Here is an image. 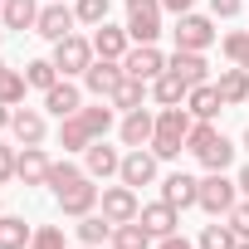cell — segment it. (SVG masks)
Returning a JSON list of instances; mask_svg holds the SVG:
<instances>
[{"label": "cell", "instance_id": "obj_1", "mask_svg": "<svg viewBox=\"0 0 249 249\" xmlns=\"http://www.w3.org/2000/svg\"><path fill=\"white\" fill-rule=\"evenodd\" d=\"M191 127H196V117L186 112V103L181 107H161L157 112V137H152L157 161H176L181 147H186V137H191Z\"/></svg>", "mask_w": 249, "mask_h": 249}, {"label": "cell", "instance_id": "obj_2", "mask_svg": "<svg viewBox=\"0 0 249 249\" xmlns=\"http://www.w3.org/2000/svg\"><path fill=\"white\" fill-rule=\"evenodd\" d=\"M186 152H191L205 171H225V166L234 161V147H230V137L215 127V122H196L191 137H186Z\"/></svg>", "mask_w": 249, "mask_h": 249}, {"label": "cell", "instance_id": "obj_3", "mask_svg": "<svg viewBox=\"0 0 249 249\" xmlns=\"http://www.w3.org/2000/svg\"><path fill=\"white\" fill-rule=\"evenodd\" d=\"M93 59H98V54H93V39H83V35H69V39L54 44V69H59L64 78H83Z\"/></svg>", "mask_w": 249, "mask_h": 249}, {"label": "cell", "instance_id": "obj_4", "mask_svg": "<svg viewBox=\"0 0 249 249\" xmlns=\"http://www.w3.org/2000/svg\"><path fill=\"white\" fill-rule=\"evenodd\" d=\"M127 35L137 44H157V35H161V0H127Z\"/></svg>", "mask_w": 249, "mask_h": 249}, {"label": "cell", "instance_id": "obj_5", "mask_svg": "<svg viewBox=\"0 0 249 249\" xmlns=\"http://www.w3.org/2000/svg\"><path fill=\"white\" fill-rule=\"evenodd\" d=\"M176 49H196V54H205L210 44H215V25H210V15H196V10H186V15H176Z\"/></svg>", "mask_w": 249, "mask_h": 249}, {"label": "cell", "instance_id": "obj_6", "mask_svg": "<svg viewBox=\"0 0 249 249\" xmlns=\"http://www.w3.org/2000/svg\"><path fill=\"white\" fill-rule=\"evenodd\" d=\"M234 191H239V181H230L225 171H210L200 181V210L205 215H230L234 210Z\"/></svg>", "mask_w": 249, "mask_h": 249}, {"label": "cell", "instance_id": "obj_7", "mask_svg": "<svg viewBox=\"0 0 249 249\" xmlns=\"http://www.w3.org/2000/svg\"><path fill=\"white\" fill-rule=\"evenodd\" d=\"M73 25H78L73 5H64V0H49V5L39 10V20H35V35H44L49 44H59V39L73 35Z\"/></svg>", "mask_w": 249, "mask_h": 249}, {"label": "cell", "instance_id": "obj_8", "mask_svg": "<svg viewBox=\"0 0 249 249\" xmlns=\"http://www.w3.org/2000/svg\"><path fill=\"white\" fill-rule=\"evenodd\" d=\"M98 196H103V191L93 186V176H78V181H73V186H64L54 200H59V210H64V215L83 220V215H93V210H98Z\"/></svg>", "mask_w": 249, "mask_h": 249}, {"label": "cell", "instance_id": "obj_9", "mask_svg": "<svg viewBox=\"0 0 249 249\" xmlns=\"http://www.w3.org/2000/svg\"><path fill=\"white\" fill-rule=\"evenodd\" d=\"M98 210H103L112 225H127V220H137V215H142V205H137V191H132V186H103Z\"/></svg>", "mask_w": 249, "mask_h": 249}, {"label": "cell", "instance_id": "obj_10", "mask_svg": "<svg viewBox=\"0 0 249 249\" xmlns=\"http://www.w3.org/2000/svg\"><path fill=\"white\" fill-rule=\"evenodd\" d=\"M127 78V69H122V59H93L88 73H83V88L93 98H112V88Z\"/></svg>", "mask_w": 249, "mask_h": 249}, {"label": "cell", "instance_id": "obj_11", "mask_svg": "<svg viewBox=\"0 0 249 249\" xmlns=\"http://www.w3.org/2000/svg\"><path fill=\"white\" fill-rule=\"evenodd\" d=\"M117 176H122V186H132V191H137V186H152V181H157V152H152V147H147V152L132 147L127 157H122V171H117Z\"/></svg>", "mask_w": 249, "mask_h": 249}, {"label": "cell", "instance_id": "obj_12", "mask_svg": "<svg viewBox=\"0 0 249 249\" xmlns=\"http://www.w3.org/2000/svg\"><path fill=\"white\" fill-rule=\"evenodd\" d=\"M88 142H98V132H93V122L83 117V107L69 112V117H59V147L64 152H88Z\"/></svg>", "mask_w": 249, "mask_h": 249}, {"label": "cell", "instance_id": "obj_13", "mask_svg": "<svg viewBox=\"0 0 249 249\" xmlns=\"http://www.w3.org/2000/svg\"><path fill=\"white\" fill-rule=\"evenodd\" d=\"M122 69H127L132 78H157V73H166V54L157 49V44H137V49H127V59H122Z\"/></svg>", "mask_w": 249, "mask_h": 249}, {"label": "cell", "instance_id": "obj_14", "mask_svg": "<svg viewBox=\"0 0 249 249\" xmlns=\"http://www.w3.org/2000/svg\"><path fill=\"white\" fill-rule=\"evenodd\" d=\"M83 171H88L93 181H107V176H117V171H122V157H117V147H107L103 137H98V142H88V152H83Z\"/></svg>", "mask_w": 249, "mask_h": 249}, {"label": "cell", "instance_id": "obj_15", "mask_svg": "<svg viewBox=\"0 0 249 249\" xmlns=\"http://www.w3.org/2000/svg\"><path fill=\"white\" fill-rule=\"evenodd\" d=\"M161 200L176 205V210H191V205H200V181L186 176V171H171V176L161 181Z\"/></svg>", "mask_w": 249, "mask_h": 249}, {"label": "cell", "instance_id": "obj_16", "mask_svg": "<svg viewBox=\"0 0 249 249\" xmlns=\"http://www.w3.org/2000/svg\"><path fill=\"white\" fill-rule=\"evenodd\" d=\"M10 132H15V142H20V147H39V142H44V132H49V122H44V112H39V107H15Z\"/></svg>", "mask_w": 249, "mask_h": 249}, {"label": "cell", "instance_id": "obj_17", "mask_svg": "<svg viewBox=\"0 0 249 249\" xmlns=\"http://www.w3.org/2000/svg\"><path fill=\"white\" fill-rule=\"evenodd\" d=\"M127 44H132V35H127V25H93V54L98 59H127Z\"/></svg>", "mask_w": 249, "mask_h": 249}, {"label": "cell", "instance_id": "obj_18", "mask_svg": "<svg viewBox=\"0 0 249 249\" xmlns=\"http://www.w3.org/2000/svg\"><path fill=\"white\" fill-rule=\"evenodd\" d=\"M220 107H225V98H220V88H215V83H196V88L186 93V112H191L196 122H215V117H220Z\"/></svg>", "mask_w": 249, "mask_h": 249}, {"label": "cell", "instance_id": "obj_19", "mask_svg": "<svg viewBox=\"0 0 249 249\" xmlns=\"http://www.w3.org/2000/svg\"><path fill=\"white\" fill-rule=\"evenodd\" d=\"M49 157H44V147H25V152H15V176L25 181V186H49Z\"/></svg>", "mask_w": 249, "mask_h": 249}, {"label": "cell", "instance_id": "obj_20", "mask_svg": "<svg viewBox=\"0 0 249 249\" xmlns=\"http://www.w3.org/2000/svg\"><path fill=\"white\" fill-rule=\"evenodd\" d=\"M152 137H157V117L147 107H132L127 117H122V142L127 147H152Z\"/></svg>", "mask_w": 249, "mask_h": 249}, {"label": "cell", "instance_id": "obj_21", "mask_svg": "<svg viewBox=\"0 0 249 249\" xmlns=\"http://www.w3.org/2000/svg\"><path fill=\"white\" fill-rule=\"evenodd\" d=\"M166 69L181 73L191 88H196V83H210V64H205V54H196V49H176V54L166 59Z\"/></svg>", "mask_w": 249, "mask_h": 249}, {"label": "cell", "instance_id": "obj_22", "mask_svg": "<svg viewBox=\"0 0 249 249\" xmlns=\"http://www.w3.org/2000/svg\"><path fill=\"white\" fill-rule=\"evenodd\" d=\"M137 220L152 230V239H166V234H176L181 210H176V205H166V200H157V205H142V215H137Z\"/></svg>", "mask_w": 249, "mask_h": 249}, {"label": "cell", "instance_id": "obj_23", "mask_svg": "<svg viewBox=\"0 0 249 249\" xmlns=\"http://www.w3.org/2000/svg\"><path fill=\"white\" fill-rule=\"evenodd\" d=\"M215 88H220V98H225V107H234V103H249V69H239V64H230V69H220V78H215Z\"/></svg>", "mask_w": 249, "mask_h": 249}, {"label": "cell", "instance_id": "obj_24", "mask_svg": "<svg viewBox=\"0 0 249 249\" xmlns=\"http://www.w3.org/2000/svg\"><path fill=\"white\" fill-rule=\"evenodd\" d=\"M186 93H191V83H186L181 73H171V69L152 78V98H157L161 107H181V103H186Z\"/></svg>", "mask_w": 249, "mask_h": 249}, {"label": "cell", "instance_id": "obj_25", "mask_svg": "<svg viewBox=\"0 0 249 249\" xmlns=\"http://www.w3.org/2000/svg\"><path fill=\"white\" fill-rule=\"evenodd\" d=\"M44 107H49L54 117H69V112H78V107H83V93H78V83L59 78V83L44 93Z\"/></svg>", "mask_w": 249, "mask_h": 249}, {"label": "cell", "instance_id": "obj_26", "mask_svg": "<svg viewBox=\"0 0 249 249\" xmlns=\"http://www.w3.org/2000/svg\"><path fill=\"white\" fill-rule=\"evenodd\" d=\"M35 20H39L35 0H5V5H0V25L5 30H35Z\"/></svg>", "mask_w": 249, "mask_h": 249}, {"label": "cell", "instance_id": "obj_27", "mask_svg": "<svg viewBox=\"0 0 249 249\" xmlns=\"http://www.w3.org/2000/svg\"><path fill=\"white\" fill-rule=\"evenodd\" d=\"M35 230L25 225V215H0V249H30Z\"/></svg>", "mask_w": 249, "mask_h": 249}, {"label": "cell", "instance_id": "obj_28", "mask_svg": "<svg viewBox=\"0 0 249 249\" xmlns=\"http://www.w3.org/2000/svg\"><path fill=\"white\" fill-rule=\"evenodd\" d=\"M112 249H152V230H147L142 220L112 225Z\"/></svg>", "mask_w": 249, "mask_h": 249}, {"label": "cell", "instance_id": "obj_29", "mask_svg": "<svg viewBox=\"0 0 249 249\" xmlns=\"http://www.w3.org/2000/svg\"><path fill=\"white\" fill-rule=\"evenodd\" d=\"M73 234H78V244H93V249H98L103 239H112V220L93 210V215H83V220L73 225Z\"/></svg>", "mask_w": 249, "mask_h": 249}, {"label": "cell", "instance_id": "obj_30", "mask_svg": "<svg viewBox=\"0 0 249 249\" xmlns=\"http://www.w3.org/2000/svg\"><path fill=\"white\" fill-rule=\"evenodd\" d=\"M142 98H147V78H132V73H127V78L112 88V98H107V103H112V107H122V112H132V107H142Z\"/></svg>", "mask_w": 249, "mask_h": 249}, {"label": "cell", "instance_id": "obj_31", "mask_svg": "<svg viewBox=\"0 0 249 249\" xmlns=\"http://www.w3.org/2000/svg\"><path fill=\"white\" fill-rule=\"evenodd\" d=\"M25 78H30V88L49 93V88L59 83V69H54V59H30V64H25Z\"/></svg>", "mask_w": 249, "mask_h": 249}, {"label": "cell", "instance_id": "obj_32", "mask_svg": "<svg viewBox=\"0 0 249 249\" xmlns=\"http://www.w3.org/2000/svg\"><path fill=\"white\" fill-rule=\"evenodd\" d=\"M196 244H200V249H234L239 234H234V225H205Z\"/></svg>", "mask_w": 249, "mask_h": 249}, {"label": "cell", "instance_id": "obj_33", "mask_svg": "<svg viewBox=\"0 0 249 249\" xmlns=\"http://www.w3.org/2000/svg\"><path fill=\"white\" fill-rule=\"evenodd\" d=\"M220 49H225V59H230V64L249 69V30H230V35L220 39Z\"/></svg>", "mask_w": 249, "mask_h": 249}, {"label": "cell", "instance_id": "obj_34", "mask_svg": "<svg viewBox=\"0 0 249 249\" xmlns=\"http://www.w3.org/2000/svg\"><path fill=\"white\" fill-rule=\"evenodd\" d=\"M25 88H30V78H25L20 69H10L5 78H0V103H10V107H20V103H25Z\"/></svg>", "mask_w": 249, "mask_h": 249}, {"label": "cell", "instance_id": "obj_35", "mask_svg": "<svg viewBox=\"0 0 249 249\" xmlns=\"http://www.w3.org/2000/svg\"><path fill=\"white\" fill-rule=\"evenodd\" d=\"M78 176H88V171H78L73 161H54V166H49V191L59 196V191H64V186H73Z\"/></svg>", "mask_w": 249, "mask_h": 249}, {"label": "cell", "instance_id": "obj_36", "mask_svg": "<svg viewBox=\"0 0 249 249\" xmlns=\"http://www.w3.org/2000/svg\"><path fill=\"white\" fill-rule=\"evenodd\" d=\"M73 15H78V25H103L107 20V0H73Z\"/></svg>", "mask_w": 249, "mask_h": 249}, {"label": "cell", "instance_id": "obj_37", "mask_svg": "<svg viewBox=\"0 0 249 249\" xmlns=\"http://www.w3.org/2000/svg\"><path fill=\"white\" fill-rule=\"evenodd\" d=\"M30 249H64V230L59 225H39L35 239H30Z\"/></svg>", "mask_w": 249, "mask_h": 249}, {"label": "cell", "instance_id": "obj_38", "mask_svg": "<svg viewBox=\"0 0 249 249\" xmlns=\"http://www.w3.org/2000/svg\"><path fill=\"white\" fill-rule=\"evenodd\" d=\"M230 225H234V234H239V239H249V200H234Z\"/></svg>", "mask_w": 249, "mask_h": 249}, {"label": "cell", "instance_id": "obj_39", "mask_svg": "<svg viewBox=\"0 0 249 249\" xmlns=\"http://www.w3.org/2000/svg\"><path fill=\"white\" fill-rule=\"evenodd\" d=\"M15 176V147H5V142H0V186H5Z\"/></svg>", "mask_w": 249, "mask_h": 249}, {"label": "cell", "instance_id": "obj_40", "mask_svg": "<svg viewBox=\"0 0 249 249\" xmlns=\"http://www.w3.org/2000/svg\"><path fill=\"white\" fill-rule=\"evenodd\" d=\"M210 10H215L220 20H234V15L244 10V0H210Z\"/></svg>", "mask_w": 249, "mask_h": 249}, {"label": "cell", "instance_id": "obj_41", "mask_svg": "<svg viewBox=\"0 0 249 249\" xmlns=\"http://www.w3.org/2000/svg\"><path fill=\"white\" fill-rule=\"evenodd\" d=\"M157 249H200V244H191V239H181V234H166V239H157Z\"/></svg>", "mask_w": 249, "mask_h": 249}, {"label": "cell", "instance_id": "obj_42", "mask_svg": "<svg viewBox=\"0 0 249 249\" xmlns=\"http://www.w3.org/2000/svg\"><path fill=\"white\" fill-rule=\"evenodd\" d=\"M161 10H171V15H186V10H191V0H161Z\"/></svg>", "mask_w": 249, "mask_h": 249}, {"label": "cell", "instance_id": "obj_43", "mask_svg": "<svg viewBox=\"0 0 249 249\" xmlns=\"http://www.w3.org/2000/svg\"><path fill=\"white\" fill-rule=\"evenodd\" d=\"M10 117H15V107H10V103H0V132L10 127Z\"/></svg>", "mask_w": 249, "mask_h": 249}, {"label": "cell", "instance_id": "obj_44", "mask_svg": "<svg viewBox=\"0 0 249 249\" xmlns=\"http://www.w3.org/2000/svg\"><path fill=\"white\" fill-rule=\"evenodd\" d=\"M234 181H239V191H244V200H249V166H244V171H239Z\"/></svg>", "mask_w": 249, "mask_h": 249}, {"label": "cell", "instance_id": "obj_45", "mask_svg": "<svg viewBox=\"0 0 249 249\" xmlns=\"http://www.w3.org/2000/svg\"><path fill=\"white\" fill-rule=\"evenodd\" d=\"M244 152H249V127H244Z\"/></svg>", "mask_w": 249, "mask_h": 249}, {"label": "cell", "instance_id": "obj_46", "mask_svg": "<svg viewBox=\"0 0 249 249\" xmlns=\"http://www.w3.org/2000/svg\"><path fill=\"white\" fill-rule=\"evenodd\" d=\"M234 249H249V239H239V244H234Z\"/></svg>", "mask_w": 249, "mask_h": 249}, {"label": "cell", "instance_id": "obj_47", "mask_svg": "<svg viewBox=\"0 0 249 249\" xmlns=\"http://www.w3.org/2000/svg\"><path fill=\"white\" fill-rule=\"evenodd\" d=\"M5 73H10V69H5V64H0V78H5Z\"/></svg>", "mask_w": 249, "mask_h": 249}, {"label": "cell", "instance_id": "obj_48", "mask_svg": "<svg viewBox=\"0 0 249 249\" xmlns=\"http://www.w3.org/2000/svg\"><path fill=\"white\" fill-rule=\"evenodd\" d=\"M78 249H93V244H78Z\"/></svg>", "mask_w": 249, "mask_h": 249}, {"label": "cell", "instance_id": "obj_49", "mask_svg": "<svg viewBox=\"0 0 249 249\" xmlns=\"http://www.w3.org/2000/svg\"><path fill=\"white\" fill-rule=\"evenodd\" d=\"M0 39H5V30H0Z\"/></svg>", "mask_w": 249, "mask_h": 249}, {"label": "cell", "instance_id": "obj_50", "mask_svg": "<svg viewBox=\"0 0 249 249\" xmlns=\"http://www.w3.org/2000/svg\"><path fill=\"white\" fill-rule=\"evenodd\" d=\"M0 5H5V0H0Z\"/></svg>", "mask_w": 249, "mask_h": 249}, {"label": "cell", "instance_id": "obj_51", "mask_svg": "<svg viewBox=\"0 0 249 249\" xmlns=\"http://www.w3.org/2000/svg\"><path fill=\"white\" fill-rule=\"evenodd\" d=\"M0 215H5V210H0Z\"/></svg>", "mask_w": 249, "mask_h": 249}]
</instances>
